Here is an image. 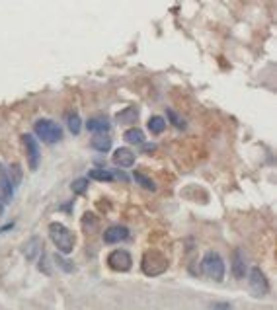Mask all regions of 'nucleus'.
I'll return each instance as SVG.
<instances>
[{
	"label": "nucleus",
	"mask_w": 277,
	"mask_h": 310,
	"mask_svg": "<svg viewBox=\"0 0 277 310\" xmlns=\"http://www.w3.org/2000/svg\"><path fill=\"white\" fill-rule=\"evenodd\" d=\"M49 236L53 240L55 248L61 254H71L74 250V234L61 222H51L49 224Z\"/></svg>",
	"instance_id": "1"
},
{
	"label": "nucleus",
	"mask_w": 277,
	"mask_h": 310,
	"mask_svg": "<svg viewBox=\"0 0 277 310\" xmlns=\"http://www.w3.org/2000/svg\"><path fill=\"white\" fill-rule=\"evenodd\" d=\"M34 133H36L43 143H47V145H55V143H59L63 139V129H61V125L55 123V121H51V119H39V121H36Z\"/></svg>",
	"instance_id": "2"
},
{
	"label": "nucleus",
	"mask_w": 277,
	"mask_h": 310,
	"mask_svg": "<svg viewBox=\"0 0 277 310\" xmlns=\"http://www.w3.org/2000/svg\"><path fill=\"white\" fill-rule=\"evenodd\" d=\"M201 269L209 279H213L217 283H221L224 279V261L217 252H209L205 255L203 261H201Z\"/></svg>",
	"instance_id": "3"
},
{
	"label": "nucleus",
	"mask_w": 277,
	"mask_h": 310,
	"mask_svg": "<svg viewBox=\"0 0 277 310\" xmlns=\"http://www.w3.org/2000/svg\"><path fill=\"white\" fill-rule=\"evenodd\" d=\"M141 267H143V271L147 275H160L166 271L168 267V259L164 255L160 254V252H156V250H150L145 254L143 257V263H141Z\"/></svg>",
	"instance_id": "4"
},
{
	"label": "nucleus",
	"mask_w": 277,
	"mask_h": 310,
	"mask_svg": "<svg viewBox=\"0 0 277 310\" xmlns=\"http://www.w3.org/2000/svg\"><path fill=\"white\" fill-rule=\"evenodd\" d=\"M248 283H250V291L254 296H265L269 292V283L265 273L259 267H252L248 273Z\"/></svg>",
	"instance_id": "5"
},
{
	"label": "nucleus",
	"mask_w": 277,
	"mask_h": 310,
	"mask_svg": "<svg viewBox=\"0 0 277 310\" xmlns=\"http://www.w3.org/2000/svg\"><path fill=\"white\" fill-rule=\"evenodd\" d=\"M108 265L115 271H129L133 265V257L127 250H113L108 255Z\"/></svg>",
	"instance_id": "6"
},
{
	"label": "nucleus",
	"mask_w": 277,
	"mask_h": 310,
	"mask_svg": "<svg viewBox=\"0 0 277 310\" xmlns=\"http://www.w3.org/2000/svg\"><path fill=\"white\" fill-rule=\"evenodd\" d=\"M22 141H24V145H26L30 170H32V172H36L37 166H39V158H41V154H39V145H37L36 137H34V135H24V137H22Z\"/></svg>",
	"instance_id": "7"
},
{
	"label": "nucleus",
	"mask_w": 277,
	"mask_h": 310,
	"mask_svg": "<svg viewBox=\"0 0 277 310\" xmlns=\"http://www.w3.org/2000/svg\"><path fill=\"white\" fill-rule=\"evenodd\" d=\"M12 195H14V185L8 180L6 170L0 168V215L4 213V205L12 199Z\"/></svg>",
	"instance_id": "8"
},
{
	"label": "nucleus",
	"mask_w": 277,
	"mask_h": 310,
	"mask_svg": "<svg viewBox=\"0 0 277 310\" xmlns=\"http://www.w3.org/2000/svg\"><path fill=\"white\" fill-rule=\"evenodd\" d=\"M127 238H129V228L121 226V224H113L104 232V242L106 244H117V242H123Z\"/></svg>",
	"instance_id": "9"
},
{
	"label": "nucleus",
	"mask_w": 277,
	"mask_h": 310,
	"mask_svg": "<svg viewBox=\"0 0 277 310\" xmlns=\"http://www.w3.org/2000/svg\"><path fill=\"white\" fill-rule=\"evenodd\" d=\"M113 162L119 166V168H131V166L135 164V152L131 148L121 146V148H117L113 152Z\"/></svg>",
	"instance_id": "10"
},
{
	"label": "nucleus",
	"mask_w": 277,
	"mask_h": 310,
	"mask_svg": "<svg viewBox=\"0 0 277 310\" xmlns=\"http://www.w3.org/2000/svg\"><path fill=\"white\" fill-rule=\"evenodd\" d=\"M43 254V244H41V238L39 236H32L28 242H26V246H24V255H26V259L28 261H34L36 257Z\"/></svg>",
	"instance_id": "11"
},
{
	"label": "nucleus",
	"mask_w": 277,
	"mask_h": 310,
	"mask_svg": "<svg viewBox=\"0 0 277 310\" xmlns=\"http://www.w3.org/2000/svg\"><path fill=\"white\" fill-rule=\"evenodd\" d=\"M90 145H92V148L94 150H98V152H108L111 148V137L108 133H96Z\"/></svg>",
	"instance_id": "12"
},
{
	"label": "nucleus",
	"mask_w": 277,
	"mask_h": 310,
	"mask_svg": "<svg viewBox=\"0 0 277 310\" xmlns=\"http://www.w3.org/2000/svg\"><path fill=\"white\" fill-rule=\"evenodd\" d=\"M86 127L92 133H108L111 129V123L108 117H92V119H88Z\"/></svg>",
	"instance_id": "13"
},
{
	"label": "nucleus",
	"mask_w": 277,
	"mask_h": 310,
	"mask_svg": "<svg viewBox=\"0 0 277 310\" xmlns=\"http://www.w3.org/2000/svg\"><path fill=\"white\" fill-rule=\"evenodd\" d=\"M232 273H234L236 279H244L246 277V263H244L240 250H234V255H232Z\"/></svg>",
	"instance_id": "14"
},
{
	"label": "nucleus",
	"mask_w": 277,
	"mask_h": 310,
	"mask_svg": "<svg viewBox=\"0 0 277 310\" xmlns=\"http://www.w3.org/2000/svg\"><path fill=\"white\" fill-rule=\"evenodd\" d=\"M123 137H125V141H127L129 145H143V143H145V133H143L141 129H137V127L127 129Z\"/></svg>",
	"instance_id": "15"
},
{
	"label": "nucleus",
	"mask_w": 277,
	"mask_h": 310,
	"mask_svg": "<svg viewBox=\"0 0 277 310\" xmlns=\"http://www.w3.org/2000/svg\"><path fill=\"white\" fill-rule=\"evenodd\" d=\"M166 127V119L164 117H160V115H152L150 119H148V131L150 133H154V135H158V133H162Z\"/></svg>",
	"instance_id": "16"
},
{
	"label": "nucleus",
	"mask_w": 277,
	"mask_h": 310,
	"mask_svg": "<svg viewBox=\"0 0 277 310\" xmlns=\"http://www.w3.org/2000/svg\"><path fill=\"white\" fill-rule=\"evenodd\" d=\"M90 180H98V182H113V174L110 170H92L88 174Z\"/></svg>",
	"instance_id": "17"
},
{
	"label": "nucleus",
	"mask_w": 277,
	"mask_h": 310,
	"mask_svg": "<svg viewBox=\"0 0 277 310\" xmlns=\"http://www.w3.org/2000/svg\"><path fill=\"white\" fill-rule=\"evenodd\" d=\"M67 123H69V129H71L73 135H78V133H80V129H82V121H80L78 113H69Z\"/></svg>",
	"instance_id": "18"
},
{
	"label": "nucleus",
	"mask_w": 277,
	"mask_h": 310,
	"mask_svg": "<svg viewBox=\"0 0 277 310\" xmlns=\"http://www.w3.org/2000/svg\"><path fill=\"white\" fill-rule=\"evenodd\" d=\"M71 189H73L76 195H82L86 189H88V180L86 178H78V180H74L71 183Z\"/></svg>",
	"instance_id": "19"
},
{
	"label": "nucleus",
	"mask_w": 277,
	"mask_h": 310,
	"mask_svg": "<svg viewBox=\"0 0 277 310\" xmlns=\"http://www.w3.org/2000/svg\"><path fill=\"white\" fill-rule=\"evenodd\" d=\"M133 119H137V110L135 108H127V110L121 111L117 115V121L119 123H127V121H133Z\"/></svg>",
	"instance_id": "20"
},
{
	"label": "nucleus",
	"mask_w": 277,
	"mask_h": 310,
	"mask_svg": "<svg viewBox=\"0 0 277 310\" xmlns=\"http://www.w3.org/2000/svg\"><path fill=\"white\" fill-rule=\"evenodd\" d=\"M133 180H135V182H139L143 187H147V189H154V183L150 182L147 176H143L141 172H135V174H133Z\"/></svg>",
	"instance_id": "21"
},
{
	"label": "nucleus",
	"mask_w": 277,
	"mask_h": 310,
	"mask_svg": "<svg viewBox=\"0 0 277 310\" xmlns=\"http://www.w3.org/2000/svg\"><path fill=\"white\" fill-rule=\"evenodd\" d=\"M166 113H168V117H170V121H172L176 127H178V129H185V121L182 119V117H180V115H178V113H176V111L168 110Z\"/></svg>",
	"instance_id": "22"
},
{
	"label": "nucleus",
	"mask_w": 277,
	"mask_h": 310,
	"mask_svg": "<svg viewBox=\"0 0 277 310\" xmlns=\"http://www.w3.org/2000/svg\"><path fill=\"white\" fill-rule=\"evenodd\" d=\"M55 261L59 263V265H61V267H63V269H65V271H69V273H71V271H74V263L65 261V257H63V255H57Z\"/></svg>",
	"instance_id": "23"
},
{
	"label": "nucleus",
	"mask_w": 277,
	"mask_h": 310,
	"mask_svg": "<svg viewBox=\"0 0 277 310\" xmlns=\"http://www.w3.org/2000/svg\"><path fill=\"white\" fill-rule=\"evenodd\" d=\"M211 310H232V306L228 302H213L211 304Z\"/></svg>",
	"instance_id": "24"
}]
</instances>
